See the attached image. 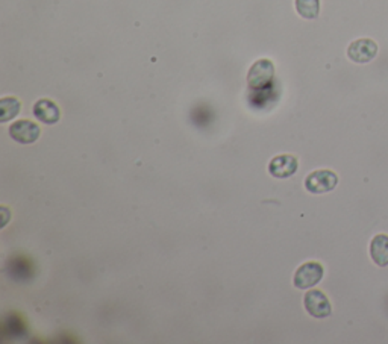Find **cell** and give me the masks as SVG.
<instances>
[{"mask_svg": "<svg viewBox=\"0 0 388 344\" xmlns=\"http://www.w3.org/2000/svg\"><path fill=\"white\" fill-rule=\"evenodd\" d=\"M325 269L317 261H308L302 264L294 273V287L299 290H308L319 284L323 279Z\"/></svg>", "mask_w": 388, "mask_h": 344, "instance_id": "cell-1", "label": "cell"}, {"mask_svg": "<svg viewBox=\"0 0 388 344\" xmlns=\"http://www.w3.org/2000/svg\"><path fill=\"white\" fill-rule=\"evenodd\" d=\"M339 184V176L332 170H315L305 179V188L311 195H325Z\"/></svg>", "mask_w": 388, "mask_h": 344, "instance_id": "cell-2", "label": "cell"}, {"mask_svg": "<svg viewBox=\"0 0 388 344\" xmlns=\"http://www.w3.org/2000/svg\"><path fill=\"white\" fill-rule=\"evenodd\" d=\"M274 78V66L270 59L264 58L255 63L248 73V85L252 90H264L272 84Z\"/></svg>", "mask_w": 388, "mask_h": 344, "instance_id": "cell-3", "label": "cell"}, {"mask_svg": "<svg viewBox=\"0 0 388 344\" xmlns=\"http://www.w3.org/2000/svg\"><path fill=\"white\" fill-rule=\"evenodd\" d=\"M306 312L315 319H326L331 316L332 307L328 296L320 290H310L303 297Z\"/></svg>", "mask_w": 388, "mask_h": 344, "instance_id": "cell-4", "label": "cell"}, {"mask_svg": "<svg viewBox=\"0 0 388 344\" xmlns=\"http://www.w3.org/2000/svg\"><path fill=\"white\" fill-rule=\"evenodd\" d=\"M377 55V44L370 38L355 39L347 47V56L356 64H367Z\"/></svg>", "mask_w": 388, "mask_h": 344, "instance_id": "cell-5", "label": "cell"}, {"mask_svg": "<svg viewBox=\"0 0 388 344\" xmlns=\"http://www.w3.org/2000/svg\"><path fill=\"white\" fill-rule=\"evenodd\" d=\"M42 129L30 120H18L9 128V135L20 145H32L40 138Z\"/></svg>", "mask_w": 388, "mask_h": 344, "instance_id": "cell-6", "label": "cell"}, {"mask_svg": "<svg viewBox=\"0 0 388 344\" xmlns=\"http://www.w3.org/2000/svg\"><path fill=\"white\" fill-rule=\"evenodd\" d=\"M298 167H299L298 158L294 155L284 154V155L274 156L270 161L269 173L277 179H287V178H291L296 171H298Z\"/></svg>", "mask_w": 388, "mask_h": 344, "instance_id": "cell-7", "label": "cell"}, {"mask_svg": "<svg viewBox=\"0 0 388 344\" xmlns=\"http://www.w3.org/2000/svg\"><path fill=\"white\" fill-rule=\"evenodd\" d=\"M34 116L44 125H55L61 118V111L52 100L42 99L34 105Z\"/></svg>", "mask_w": 388, "mask_h": 344, "instance_id": "cell-8", "label": "cell"}, {"mask_svg": "<svg viewBox=\"0 0 388 344\" xmlns=\"http://www.w3.org/2000/svg\"><path fill=\"white\" fill-rule=\"evenodd\" d=\"M370 258L377 267L388 266V235L377 234L370 241Z\"/></svg>", "mask_w": 388, "mask_h": 344, "instance_id": "cell-9", "label": "cell"}, {"mask_svg": "<svg viewBox=\"0 0 388 344\" xmlns=\"http://www.w3.org/2000/svg\"><path fill=\"white\" fill-rule=\"evenodd\" d=\"M296 11L306 20L317 18L320 14V0H296Z\"/></svg>", "mask_w": 388, "mask_h": 344, "instance_id": "cell-10", "label": "cell"}, {"mask_svg": "<svg viewBox=\"0 0 388 344\" xmlns=\"http://www.w3.org/2000/svg\"><path fill=\"white\" fill-rule=\"evenodd\" d=\"M20 113V102L16 97H4L0 100V121L6 123Z\"/></svg>", "mask_w": 388, "mask_h": 344, "instance_id": "cell-11", "label": "cell"}]
</instances>
